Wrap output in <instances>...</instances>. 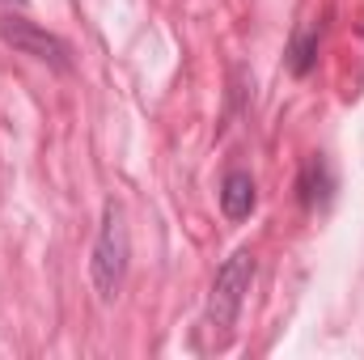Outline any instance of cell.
Wrapping results in <instances>:
<instances>
[{"mask_svg": "<svg viewBox=\"0 0 364 360\" xmlns=\"http://www.w3.org/2000/svg\"><path fill=\"white\" fill-rule=\"evenodd\" d=\"M127 259H132V242H127V221H123V208L110 199L102 208V229H97V242H93V288L102 301H114V292L123 288V275H127Z\"/></svg>", "mask_w": 364, "mask_h": 360, "instance_id": "cell-1", "label": "cell"}, {"mask_svg": "<svg viewBox=\"0 0 364 360\" xmlns=\"http://www.w3.org/2000/svg\"><path fill=\"white\" fill-rule=\"evenodd\" d=\"M250 284H255V255L250 250H233L220 263L216 280H212V292H208V327H212V335H229L233 331Z\"/></svg>", "mask_w": 364, "mask_h": 360, "instance_id": "cell-2", "label": "cell"}, {"mask_svg": "<svg viewBox=\"0 0 364 360\" xmlns=\"http://www.w3.org/2000/svg\"><path fill=\"white\" fill-rule=\"evenodd\" d=\"M0 38L17 51V55H30V60H38V64H47V68H55V73H73V51H68V43L64 38H55V34H47L43 26H34V21H26V17H0Z\"/></svg>", "mask_w": 364, "mask_h": 360, "instance_id": "cell-3", "label": "cell"}, {"mask_svg": "<svg viewBox=\"0 0 364 360\" xmlns=\"http://www.w3.org/2000/svg\"><path fill=\"white\" fill-rule=\"evenodd\" d=\"M296 195H301V208H305V212H318V208L331 203V195H335V174H331L326 157H309V162L301 166Z\"/></svg>", "mask_w": 364, "mask_h": 360, "instance_id": "cell-4", "label": "cell"}, {"mask_svg": "<svg viewBox=\"0 0 364 360\" xmlns=\"http://www.w3.org/2000/svg\"><path fill=\"white\" fill-rule=\"evenodd\" d=\"M255 203H259L255 179H250L246 170H229L225 182H220V208H225V216H229V221H246V216L255 212Z\"/></svg>", "mask_w": 364, "mask_h": 360, "instance_id": "cell-5", "label": "cell"}, {"mask_svg": "<svg viewBox=\"0 0 364 360\" xmlns=\"http://www.w3.org/2000/svg\"><path fill=\"white\" fill-rule=\"evenodd\" d=\"M314 64H318V30H301L288 47V68L292 77H309Z\"/></svg>", "mask_w": 364, "mask_h": 360, "instance_id": "cell-6", "label": "cell"}, {"mask_svg": "<svg viewBox=\"0 0 364 360\" xmlns=\"http://www.w3.org/2000/svg\"><path fill=\"white\" fill-rule=\"evenodd\" d=\"M0 4H21V0H0Z\"/></svg>", "mask_w": 364, "mask_h": 360, "instance_id": "cell-7", "label": "cell"}]
</instances>
